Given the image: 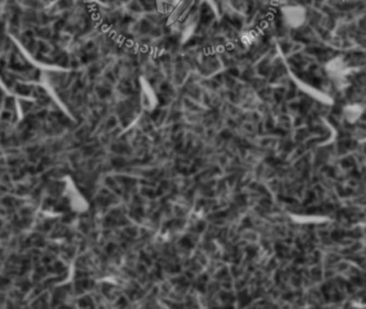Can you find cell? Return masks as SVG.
<instances>
[{"instance_id": "1", "label": "cell", "mask_w": 366, "mask_h": 309, "mask_svg": "<svg viewBox=\"0 0 366 309\" xmlns=\"http://www.w3.org/2000/svg\"><path fill=\"white\" fill-rule=\"evenodd\" d=\"M281 16L291 28H299L306 20V10L299 5H289L281 9Z\"/></svg>"}]
</instances>
